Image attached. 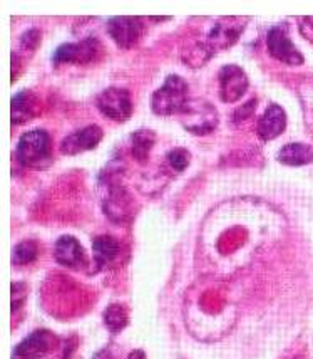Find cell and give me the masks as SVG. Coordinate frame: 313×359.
<instances>
[{"instance_id":"18","label":"cell","mask_w":313,"mask_h":359,"mask_svg":"<svg viewBox=\"0 0 313 359\" xmlns=\"http://www.w3.org/2000/svg\"><path fill=\"white\" fill-rule=\"evenodd\" d=\"M102 319H104L106 327L109 329L113 334H118L121 332L124 327L130 323V316H127L126 307L123 304H111L102 314Z\"/></svg>"},{"instance_id":"22","label":"cell","mask_w":313,"mask_h":359,"mask_svg":"<svg viewBox=\"0 0 313 359\" xmlns=\"http://www.w3.org/2000/svg\"><path fill=\"white\" fill-rule=\"evenodd\" d=\"M25 297H27V285L24 282H14L12 284V313H15L24 304Z\"/></svg>"},{"instance_id":"12","label":"cell","mask_w":313,"mask_h":359,"mask_svg":"<svg viewBox=\"0 0 313 359\" xmlns=\"http://www.w3.org/2000/svg\"><path fill=\"white\" fill-rule=\"evenodd\" d=\"M102 136V130L99 126L91 125L85 126L83 130H77L74 133L67 135L66 138L61 141V151L64 155H79V153L89 151V149L97 148V144L101 143Z\"/></svg>"},{"instance_id":"9","label":"cell","mask_w":313,"mask_h":359,"mask_svg":"<svg viewBox=\"0 0 313 359\" xmlns=\"http://www.w3.org/2000/svg\"><path fill=\"white\" fill-rule=\"evenodd\" d=\"M107 32L116 46L121 49H131L138 44L143 34V20L139 17L118 15L107 20Z\"/></svg>"},{"instance_id":"20","label":"cell","mask_w":313,"mask_h":359,"mask_svg":"<svg viewBox=\"0 0 313 359\" xmlns=\"http://www.w3.org/2000/svg\"><path fill=\"white\" fill-rule=\"evenodd\" d=\"M166 160H168V165L171 166L173 172L181 173L188 168V165H190L191 155L186 148H174L168 153Z\"/></svg>"},{"instance_id":"16","label":"cell","mask_w":313,"mask_h":359,"mask_svg":"<svg viewBox=\"0 0 313 359\" xmlns=\"http://www.w3.org/2000/svg\"><path fill=\"white\" fill-rule=\"evenodd\" d=\"M278 163L286 166H303L313 161V148L305 143H288L277 153Z\"/></svg>"},{"instance_id":"14","label":"cell","mask_w":313,"mask_h":359,"mask_svg":"<svg viewBox=\"0 0 313 359\" xmlns=\"http://www.w3.org/2000/svg\"><path fill=\"white\" fill-rule=\"evenodd\" d=\"M119 242L111 235H99L94 238L92 252H94V272H101L113 264L119 255Z\"/></svg>"},{"instance_id":"25","label":"cell","mask_w":313,"mask_h":359,"mask_svg":"<svg viewBox=\"0 0 313 359\" xmlns=\"http://www.w3.org/2000/svg\"><path fill=\"white\" fill-rule=\"evenodd\" d=\"M126 359H146V354L141 349H136V351H131Z\"/></svg>"},{"instance_id":"21","label":"cell","mask_w":313,"mask_h":359,"mask_svg":"<svg viewBox=\"0 0 313 359\" xmlns=\"http://www.w3.org/2000/svg\"><path fill=\"white\" fill-rule=\"evenodd\" d=\"M39 44H41V32L37 31V29H29V31H25L22 36H20V47H22L24 50H34L37 49Z\"/></svg>"},{"instance_id":"26","label":"cell","mask_w":313,"mask_h":359,"mask_svg":"<svg viewBox=\"0 0 313 359\" xmlns=\"http://www.w3.org/2000/svg\"><path fill=\"white\" fill-rule=\"evenodd\" d=\"M171 17H151V20H158V22H161V20H169Z\"/></svg>"},{"instance_id":"10","label":"cell","mask_w":313,"mask_h":359,"mask_svg":"<svg viewBox=\"0 0 313 359\" xmlns=\"http://www.w3.org/2000/svg\"><path fill=\"white\" fill-rule=\"evenodd\" d=\"M59 339L47 329H37L15 346L14 356L19 359H42L53 353Z\"/></svg>"},{"instance_id":"17","label":"cell","mask_w":313,"mask_h":359,"mask_svg":"<svg viewBox=\"0 0 313 359\" xmlns=\"http://www.w3.org/2000/svg\"><path fill=\"white\" fill-rule=\"evenodd\" d=\"M154 143H156V133L153 130H138L131 135V151L138 163L144 165L148 161Z\"/></svg>"},{"instance_id":"3","label":"cell","mask_w":313,"mask_h":359,"mask_svg":"<svg viewBox=\"0 0 313 359\" xmlns=\"http://www.w3.org/2000/svg\"><path fill=\"white\" fill-rule=\"evenodd\" d=\"M246 19L243 17H223L213 24L207 34V39L196 42L208 57H211L218 50H225L239 39L242 32L246 27Z\"/></svg>"},{"instance_id":"24","label":"cell","mask_w":313,"mask_h":359,"mask_svg":"<svg viewBox=\"0 0 313 359\" xmlns=\"http://www.w3.org/2000/svg\"><path fill=\"white\" fill-rule=\"evenodd\" d=\"M94 359H114L113 354L109 353V349H102V351H99L94 356Z\"/></svg>"},{"instance_id":"6","label":"cell","mask_w":313,"mask_h":359,"mask_svg":"<svg viewBox=\"0 0 313 359\" xmlns=\"http://www.w3.org/2000/svg\"><path fill=\"white\" fill-rule=\"evenodd\" d=\"M267 46L270 55L275 57L277 61L286 64V66H302L303 61H305L302 53L297 49V46L291 42L288 25L286 24L273 25L270 29L267 36Z\"/></svg>"},{"instance_id":"13","label":"cell","mask_w":313,"mask_h":359,"mask_svg":"<svg viewBox=\"0 0 313 359\" xmlns=\"http://www.w3.org/2000/svg\"><path fill=\"white\" fill-rule=\"evenodd\" d=\"M286 128V113L281 106L270 104L256 123V133L263 141H272L280 136Z\"/></svg>"},{"instance_id":"4","label":"cell","mask_w":313,"mask_h":359,"mask_svg":"<svg viewBox=\"0 0 313 359\" xmlns=\"http://www.w3.org/2000/svg\"><path fill=\"white\" fill-rule=\"evenodd\" d=\"M15 156L24 166L42 168L50 161V138L44 130H32L20 136Z\"/></svg>"},{"instance_id":"8","label":"cell","mask_w":313,"mask_h":359,"mask_svg":"<svg viewBox=\"0 0 313 359\" xmlns=\"http://www.w3.org/2000/svg\"><path fill=\"white\" fill-rule=\"evenodd\" d=\"M218 83H220V97L223 102H237L248 91L250 81L246 72L237 64H226L218 72Z\"/></svg>"},{"instance_id":"2","label":"cell","mask_w":313,"mask_h":359,"mask_svg":"<svg viewBox=\"0 0 313 359\" xmlns=\"http://www.w3.org/2000/svg\"><path fill=\"white\" fill-rule=\"evenodd\" d=\"M179 121L188 133L196 136H204L213 133L216 130L220 118H218V111L211 102L201 97H195L186 102L184 109L178 114Z\"/></svg>"},{"instance_id":"5","label":"cell","mask_w":313,"mask_h":359,"mask_svg":"<svg viewBox=\"0 0 313 359\" xmlns=\"http://www.w3.org/2000/svg\"><path fill=\"white\" fill-rule=\"evenodd\" d=\"M104 53V47L96 37H85L79 42H66L59 46L53 55L54 66L59 64H91L94 61H99V57Z\"/></svg>"},{"instance_id":"11","label":"cell","mask_w":313,"mask_h":359,"mask_svg":"<svg viewBox=\"0 0 313 359\" xmlns=\"http://www.w3.org/2000/svg\"><path fill=\"white\" fill-rule=\"evenodd\" d=\"M54 259L59 266L71 269V271H81L88 266L84 247L72 235H62L57 238L54 245Z\"/></svg>"},{"instance_id":"19","label":"cell","mask_w":313,"mask_h":359,"mask_svg":"<svg viewBox=\"0 0 313 359\" xmlns=\"http://www.w3.org/2000/svg\"><path fill=\"white\" fill-rule=\"evenodd\" d=\"M39 255V245L34 241H24L17 243L14 249V255H12V262L15 266H27L32 264Z\"/></svg>"},{"instance_id":"15","label":"cell","mask_w":313,"mask_h":359,"mask_svg":"<svg viewBox=\"0 0 313 359\" xmlns=\"http://www.w3.org/2000/svg\"><path fill=\"white\" fill-rule=\"evenodd\" d=\"M39 100L32 91H19L12 97V125H22L39 113Z\"/></svg>"},{"instance_id":"7","label":"cell","mask_w":313,"mask_h":359,"mask_svg":"<svg viewBox=\"0 0 313 359\" xmlns=\"http://www.w3.org/2000/svg\"><path fill=\"white\" fill-rule=\"evenodd\" d=\"M97 109L106 118L113 119L116 123H124L132 114L131 94L124 88H107L96 97Z\"/></svg>"},{"instance_id":"1","label":"cell","mask_w":313,"mask_h":359,"mask_svg":"<svg viewBox=\"0 0 313 359\" xmlns=\"http://www.w3.org/2000/svg\"><path fill=\"white\" fill-rule=\"evenodd\" d=\"M190 101V88L181 76L171 74L165 84L153 94L151 108L158 116H174L179 114Z\"/></svg>"},{"instance_id":"23","label":"cell","mask_w":313,"mask_h":359,"mask_svg":"<svg viewBox=\"0 0 313 359\" xmlns=\"http://www.w3.org/2000/svg\"><path fill=\"white\" fill-rule=\"evenodd\" d=\"M256 104H258V101L250 100L248 102H244L243 106H239V108L233 113V123H235V125H238V123L244 121V119L251 118L253 113H255V109H256Z\"/></svg>"}]
</instances>
